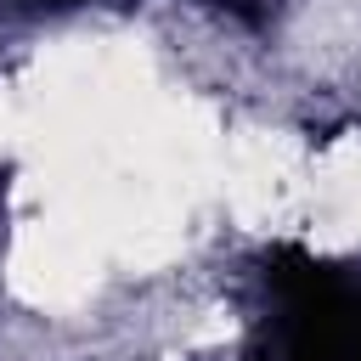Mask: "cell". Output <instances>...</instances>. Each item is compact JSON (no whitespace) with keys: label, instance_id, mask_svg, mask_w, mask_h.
<instances>
[{"label":"cell","instance_id":"cell-2","mask_svg":"<svg viewBox=\"0 0 361 361\" xmlns=\"http://www.w3.org/2000/svg\"><path fill=\"white\" fill-rule=\"evenodd\" d=\"M214 6H226V11H237L243 23H259V0H214Z\"/></svg>","mask_w":361,"mask_h":361},{"label":"cell","instance_id":"cell-1","mask_svg":"<svg viewBox=\"0 0 361 361\" xmlns=\"http://www.w3.org/2000/svg\"><path fill=\"white\" fill-rule=\"evenodd\" d=\"M265 282L276 293L271 361H361V293L338 265L282 243L265 259Z\"/></svg>","mask_w":361,"mask_h":361}]
</instances>
